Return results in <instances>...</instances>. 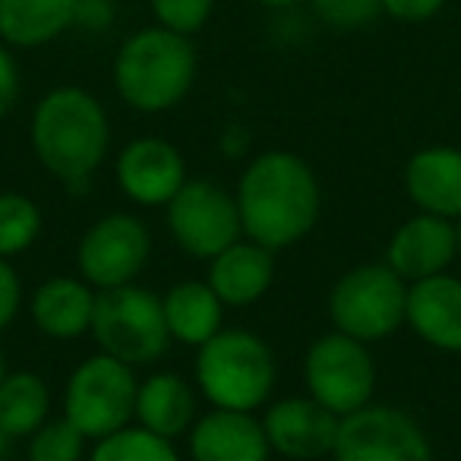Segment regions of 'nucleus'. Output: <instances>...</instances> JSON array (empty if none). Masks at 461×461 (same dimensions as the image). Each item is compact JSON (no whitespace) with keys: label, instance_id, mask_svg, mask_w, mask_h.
<instances>
[{"label":"nucleus","instance_id":"obj_6","mask_svg":"<svg viewBox=\"0 0 461 461\" xmlns=\"http://www.w3.org/2000/svg\"><path fill=\"white\" fill-rule=\"evenodd\" d=\"M329 316L335 332L373 345L404 326L408 282L389 263H366L345 272L329 294Z\"/></svg>","mask_w":461,"mask_h":461},{"label":"nucleus","instance_id":"obj_29","mask_svg":"<svg viewBox=\"0 0 461 461\" xmlns=\"http://www.w3.org/2000/svg\"><path fill=\"white\" fill-rule=\"evenodd\" d=\"M23 307V285L16 269L7 263V259H0V332L16 320Z\"/></svg>","mask_w":461,"mask_h":461},{"label":"nucleus","instance_id":"obj_34","mask_svg":"<svg viewBox=\"0 0 461 461\" xmlns=\"http://www.w3.org/2000/svg\"><path fill=\"white\" fill-rule=\"evenodd\" d=\"M259 4H266V7H278V10H285V7H294V4H301V0H259Z\"/></svg>","mask_w":461,"mask_h":461},{"label":"nucleus","instance_id":"obj_27","mask_svg":"<svg viewBox=\"0 0 461 461\" xmlns=\"http://www.w3.org/2000/svg\"><path fill=\"white\" fill-rule=\"evenodd\" d=\"M149 4H152L158 26L186 35V39L209 23L212 7H215V0H149Z\"/></svg>","mask_w":461,"mask_h":461},{"label":"nucleus","instance_id":"obj_7","mask_svg":"<svg viewBox=\"0 0 461 461\" xmlns=\"http://www.w3.org/2000/svg\"><path fill=\"white\" fill-rule=\"evenodd\" d=\"M136 389L140 383L133 376V366L102 351L70 373L64 392V417L86 439H102L130 427L136 414Z\"/></svg>","mask_w":461,"mask_h":461},{"label":"nucleus","instance_id":"obj_25","mask_svg":"<svg viewBox=\"0 0 461 461\" xmlns=\"http://www.w3.org/2000/svg\"><path fill=\"white\" fill-rule=\"evenodd\" d=\"M41 234V212L23 193H0V259L29 250Z\"/></svg>","mask_w":461,"mask_h":461},{"label":"nucleus","instance_id":"obj_17","mask_svg":"<svg viewBox=\"0 0 461 461\" xmlns=\"http://www.w3.org/2000/svg\"><path fill=\"white\" fill-rule=\"evenodd\" d=\"M404 193L420 212L461 218V149L429 146L411 155L404 167Z\"/></svg>","mask_w":461,"mask_h":461},{"label":"nucleus","instance_id":"obj_10","mask_svg":"<svg viewBox=\"0 0 461 461\" xmlns=\"http://www.w3.org/2000/svg\"><path fill=\"white\" fill-rule=\"evenodd\" d=\"M335 461H433L423 427L402 408L366 404L341 417Z\"/></svg>","mask_w":461,"mask_h":461},{"label":"nucleus","instance_id":"obj_36","mask_svg":"<svg viewBox=\"0 0 461 461\" xmlns=\"http://www.w3.org/2000/svg\"><path fill=\"white\" fill-rule=\"evenodd\" d=\"M455 228H458V257H461V218H458V224H455Z\"/></svg>","mask_w":461,"mask_h":461},{"label":"nucleus","instance_id":"obj_32","mask_svg":"<svg viewBox=\"0 0 461 461\" xmlns=\"http://www.w3.org/2000/svg\"><path fill=\"white\" fill-rule=\"evenodd\" d=\"M114 10H111L108 0H79L77 10V26H89V29H102L111 23Z\"/></svg>","mask_w":461,"mask_h":461},{"label":"nucleus","instance_id":"obj_4","mask_svg":"<svg viewBox=\"0 0 461 461\" xmlns=\"http://www.w3.org/2000/svg\"><path fill=\"white\" fill-rule=\"evenodd\" d=\"M196 385L215 408L257 411L276 389L272 348L247 329H221L196 354Z\"/></svg>","mask_w":461,"mask_h":461},{"label":"nucleus","instance_id":"obj_23","mask_svg":"<svg viewBox=\"0 0 461 461\" xmlns=\"http://www.w3.org/2000/svg\"><path fill=\"white\" fill-rule=\"evenodd\" d=\"M51 411V392L39 373H10L0 383V429L14 439L32 436Z\"/></svg>","mask_w":461,"mask_h":461},{"label":"nucleus","instance_id":"obj_12","mask_svg":"<svg viewBox=\"0 0 461 461\" xmlns=\"http://www.w3.org/2000/svg\"><path fill=\"white\" fill-rule=\"evenodd\" d=\"M339 427L341 417L322 408L316 398H282L263 417L272 452L291 461H316L322 455H332Z\"/></svg>","mask_w":461,"mask_h":461},{"label":"nucleus","instance_id":"obj_2","mask_svg":"<svg viewBox=\"0 0 461 461\" xmlns=\"http://www.w3.org/2000/svg\"><path fill=\"white\" fill-rule=\"evenodd\" d=\"M111 142V123L102 102L79 86L51 89L32 114V149L51 177L73 193L86 190L102 167Z\"/></svg>","mask_w":461,"mask_h":461},{"label":"nucleus","instance_id":"obj_9","mask_svg":"<svg viewBox=\"0 0 461 461\" xmlns=\"http://www.w3.org/2000/svg\"><path fill=\"white\" fill-rule=\"evenodd\" d=\"M174 244L196 259H215L244 234L238 199L212 180H186L167 203Z\"/></svg>","mask_w":461,"mask_h":461},{"label":"nucleus","instance_id":"obj_26","mask_svg":"<svg viewBox=\"0 0 461 461\" xmlns=\"http://www.w3.org/2000/svg\"><path fill=\"white\" fill-rule=\"evenodd\" d=\"M86 448V436L67 417L45 420L29 436V461H79Z\"/></svg>","mask_w":461,"mask_h":461},{"label":"nucleus","instance_id":"obj_16","mask_svg":"<svg viewBox=\"0 0 461 461\" xmlns=\"http://www.w3.org/2000/svg\"><path fill=\"white\" fill-rule=\"evenodd\" d=\"M417 339L448 354H461V278L429 276L408 285V316Z\"/></svg>","mask_w":461,"mask_h":461},{"label":"nucleus","instance_id":"obj_24","mask_svg":"<svg viewBox=\"0 0 461 461\" xmlns=\"http://www.w3.org/2000/svg\"><path fill=\"white\" fill-rule=\"evenodd\" d=\"M89 461H180V455L174 439H165L146 427H123L95 439Z\"/></svg>","mask_w":461,"mask_h":461},{"label":"nucleus","instance_id":"obj_8","mask_svg":"<svg viewBox=\"0 0 461 461\" xmlns=\"http://www.w3.org/2000/svg\"><path fill=\"white\" fill-rule=\"evenodd\" d=\"M303 379L310 398H316L332 414L348 417L370 404L376 389V364L364 341L345 332H329L310 345Z\"/></svg>","mask_w":461,"mask_h":461},{"label":"nucleus","instance_id":"obj_31","mask_svg":"<svg viewBox=\"0 0 461 461\" xmlns=\"http://www.w3.org/2000/svg\"><path fill=\"white\" fill-rule=\"evenodd\" d=\"M20 98V67H16L10 48L0 41V117H7Z\"/></svg>","mask_w":461,"mask_h":461},{"label":"nucleus","instance_id":"obj_19","mask_svg":"<svg viewBox=\"0 0 461 461\" xmlns=\"http://www.w3.org/2000/svg\"><path fill=\"white\" fill-rule=\"evenodd\" d=\"M95 291L89 282L73 276H54L32 294V320L48 339L70 341L92 329Z\"/></svg>","mask_w":461,"mask_h":461},{"label":"nucleus","instance_id":"obj_5","mask_svg":"<svg viewBox=\"0 0 461 461\" xmlns=\"http://www.w3.org/2000/svg\"><path fill=\"white\" fill-rule=\"evenodd\" d=\"M92 335L98 348L130 366H146L165 357L171 348V329L165 320V303L140 285L95 291Z\"/></svg>","mask_w":461,"mask_h":461},{"label":"nucleus","instance_id":"obj_30","mask_svg":"<svg viewBox=\"0 0 461 461\" xmlns=\"http://www.w3.org/2000/svg\"><path fill=\"white\" fill-rule=\"evenodd\" d=\"M446 0H383V14L398 23H423L433 20Z\"/></svg>","mask_w":461,"mask_h":461},{"label":"nucleus","instance_id":"obj_3","mask_svg":"<svg viewBox=\"0 0 461 461\" xmlns=\"http://www.w3.org/2000/svg\"><path fill=\"white\" fill-rule=\"evenodd\" d=\"M196 83V48L165 26L130 35L114 58L117 95L142 114L171 111Z\"/></svg>","mask_w":461,"mask_h":461},{"label":"nucleus","instance_id":"obj_22","mask_svg":"<svg viewBox=\"0 0 461 461\" xmlns=\"http://www.w3.org/2000/svg\"><path fill=\"white\" fill-rule=\"evenodd\" d=\"M196 414V398L193 389L177 376V373H155L136 389V420L140 427L177 439Z\"/></svg>","mask_w":461,"mask_h":461},{"label":"nucleus","instance_id":"obj_13","mask_svg":"<svg viewBox=\"0 0 461 461\" xmlns=\"http://www.w3.org/2000/svg\"><path fill=\"white\" fill-rule=\"evenodd\" d=\"M117 186L136 205H167L186 184V165L177 146L158 136L133 140L117 158Z\"/></svg>","mask_w":461,"mask_h":461},{"label":"nucleus","instance_id":"obj_33","mask_svg":"<svg viewBox=\"0 0 461 461\" xmlns=\"http://www.w3.org/2000/svg\"><path fill=\"white\" fill-rule=\"evenodd\" d=\"M10 448H14V436L0 429V461H7V458H10Z\"/></svg>","mask_w":461,"mask_h":461},{"label":"nucleus","instance_id":"obj_11","mask_svg":"<svg viewBox=\"0 0 461 461\" xmlns=\"http://www.w3.org/2000/svg\"><path fill=\"white\" fill-rule=\"evenodd\" d=\"M149 253H152V238L146 224L136 215L114 212L98 218L79 240V276L98 291L133 285L136 276L146 269Z\"/></svg>","mask_w":461,"mask_h":461},{"label":"nucleus","instance_id":"obj_14","mask_svg":"<svg viewBox=\"0 0 461 461\" xmlns=\"http://www.w3.org/2000/svg\"><path fill=\"white\" fill-rule=\"evenodd\" d=\"M458 257V228L452 218H439L420 212L398 224L385 250V263L404 278V282H420L429 276H442Z\"/></svg>","mask_w":461,"mask_h":461},{"label":"nucleus","instance_id":"obj_21","mask_svg":"<svg viewBox=\"0 0 461 461\" xmlns=\"http://www.w3.org/2000/svg\"><path fill=\"white\" fill-rule=\"evenodd\" d=\"M165 320L171 329L174 341H184L190 348H199L212 339L215 332H221V313L224 303L221 297L212 291L209 282H177L165 297Z\"/></svg>","mask_w":461,"mask_h":461},{"label":"nucleus","instance_id":"obj_35","mask_svg":"<svg viewBox=\"0 0 461 461\" xmlns=\"http://www.w3.org/2000/svg\"><path fill=\"white\" fill-rule=\"evenodd\" d=\"M4 376H7V366H4V354H0V383H4Z\"/></svg>","mask_w":461,"mask_h":461},{"label":"nucleus","instance_id":"obj_1","mask_svg":"<svg viewBox=\"0 0 461 461\" xmlns=\"http://www.w3.org/2000/svg\"><path fill=\"white\" fill-rule=\"evenodd\" d=\"M244 234L269 250H288L313 230L322 209L320 180L294 152L272 149L247 165L238 184Z\"/></svg>","mask_w":461,"mask_h":461},{"label":"nucleus","instance_id":"obj_20","mask_svg":"<svg viewBox=\"0 0 461 461\" xmlns=\"http://www.w3.org/2000/svg\"><path fill=\"white\" fill-rule=\"evenodd\" d=\"M79 0H0V41L41 48L77 26Z\"/></svg>","mask_w":461,"mask_h":461},{"label":"nucleus","instance_id":"obj_28","mask_svg":"<svg viewBox=\"0 0 461 461\" xmlns=\"http://www.w3.org/2000/svg\"><path fill=\"white\" fill-rule=\"evenodd\" d=\"M313 10L332 29H364L379 20L383 0H313Z\"/></svg>","mask_w":461,"mask_h":461},{"label":"nucleus","instance_id":"obj_15","mask_svg":"<svg viewBox=\"0 0 461 461\" xmlns=\"http://www.w3.org/2000/svg\"><path fill=\"white\" fill-rule=\"evenodd\" d=\"M269 452L263 420L250 411L212 408L190 433L193 461H269Z\"/></svg>","mask_w":461,"mask_h":461},{"label":"nucleus","instance_id":"obj_18","mask_svg":"<svg viewBox=\"0 0 461 461\" xmlns=\"http://www.w3.org/2000/svg\"><path fill=\"white\" fill-rule=\"evenodd\" d=\"M276 282V250L257 240H238L209 259V285L224 307H250Z\"/></svg>","mask_w":461,"mask_h":461}]
</instances>
